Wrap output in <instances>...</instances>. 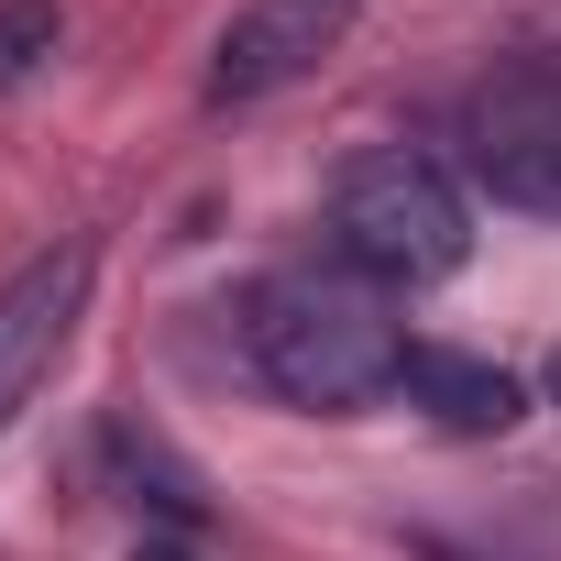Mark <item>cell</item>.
<instances>
[{"label":"cell","instance_id":"obj_1","mask_svg":"<svg viewBox=\"0 0 561 561\" xmlns=\"http://www.w3.org/2000/svg\"><path fill=\"white\" fill-rule=\"evenodd\" d=\"M242 353L287 408H320V419H353L408 375V342H397L386 298L364 275H320V264L264 275L242 298Z\"/></svg>","mask_w":561,"mask_h":561},{"label":"cell","instance_id":"obj_2","mask_svg":"<svg viewBox=\"0 0 561 561\" xmlns=\"http://www.w3.org/2000/svg\"><path fill=\"white\" fill-rule=\"evenodd\" d=\"M331 231L364 275H386V287H440V275L473 253V209L451 187V165L386 144V154H353L342 187H331Z\"/></svg>","mask_w":561,"mask_h":561},{"label":"cell","instance_id":"obj_3","mask_svg":"<svg viewBox=\"0 0 561 561\" xmlns=\"http://www.w3.org/2000/svg\"><path fill=\"white\" fill-rule=\"evenodd\" d=\"M462 144H473V176L506 209L561 220V67H495L462 100Z\"/></svg>","mask_w":561,"mask_h":561},{"label":"cell","instance_id":"obj_4","mask_svg":"<svg viewBox=\"0 0 561 561\" xmlns=\"http://www.w3.org/2000/svg\"><path fill=\"white\" fill-rule=\"evenodd\" d=\"M342 34H353V0H242V12L220 23V56H209V100L242 111V100L298 89Z\"/></svg>","mask_w":561,"mask_h":561},{"label":"cell","instance_id":"obj_5","mask_svg":"<svg viewBox=\"0 0 561 561\" xmlns=\"http://www.w3.org/2000/svg\"><path fill=\"white\" fill-rule=\"evenodd\" d=\"M89 275H100V253L89 242H56L45 264H23L12 287H0V430H12L34 408V386L56 375V353H67L78 309H89Z\"/></svg>","mask_w":561,"mask_h":561},{"label":"cell","instance_id":"obj_6","mask_svg":"<svg viewBox=\"0 0 561 561\" xmlns=\"http://www.w3.org/2000/svg\"><path fill=\"white\" fill-rule=\"evenodd\" d=\"M440 430H517L528 419V386L506 375V364H484V353H440V342H408V375H397Z\"/></svg>","mask_w":561,"mask_h":561},{"label":"cell","instance_id":"obj_7","mask_svg":"<svg viewBox=\"0 0 561 561\" xmlns=\"http://www.w3.org/2000/svg\"><path fill=\"white\" fill-rule=\"evenodd\" d=\"M56 56V0H0V89H23Z\"/></svg>","mask_w":561,"mask_h":561},{"label":"cell","instance_id":"obj_8","mask_svg":"<svg viewBox=\"0 0 561 561\" xmlns=\"http://www.w3.org/2000/svg\"><path fill=\"white\" fill-rule=\"evenodd\" d=\"M539 386H550V408H561V353H550V375H539Z\"/></svg>","mask_w":561,"mask_h":561},{"label":"cell","instance_id":"obj_9","mask_svg":"<svg viewBox=\"0 0 561 561\" xmlns=\"http://www.w3.org/2000/svg\"><path fill=\"white\" fill-rule=\"evenodd\" d=\"M133 561H176V550H133Z\"/></svg>","mask_w":561,"mask_h":561}]
</instances>
